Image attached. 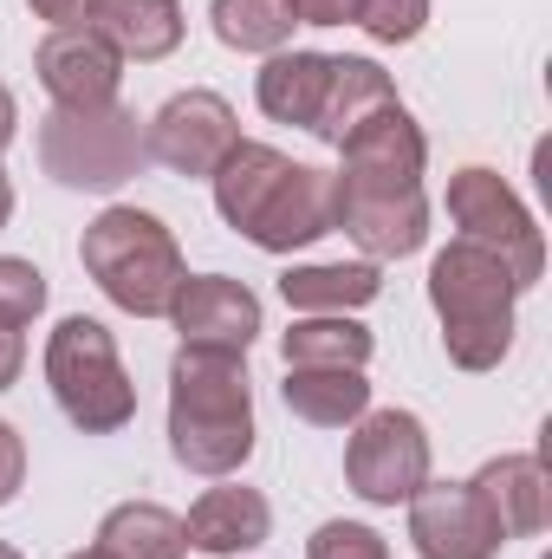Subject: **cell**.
I'll list each match as a JSON object with an SVG mask.
<instances>
[{"instance_id": "1", "label": "cell", "mask_w": 552, "mask_h": 559, "mask_svg": "<svg viewBox=\"0 0 552 559\" xmlns=\"http://www.w3.org/2000/svg\"><path fill=\"white\" fill-rule=\"evenodd\" d=\"M208 182H215V215L241 241H254L261 254L312 248V241H325L338 228V215H332V169L292 163L274 143L241 138Z\"/></svg>"}, {"instance_id": "2", "label": "cell", "mask_w": 552, "mask_h": 559, "mask_svg": "<svg viewBox=\"0 0 552 559\" xmlns=\"http://www.w3.org/2000/svg\"><path fill=\"white\" fill-rule=\"evenodd\" d=\"M254 378L235 352H189L169 358V455L189 475L228 481L254 455Z\"/></svg>"}, {"instance_id": "3", "label": "cell", "mask_w": 552, "mask_h": 559, "mask_svg": "<svg viewBox=\"0 0 552 559\" xmlns=\"http://www.w3.org/2000/svg\"><path fill=\"white\" fill-rule=\"evenodd\" d=\"M514 299L520 280L507 274V261L461 235L429 261V306L442 319V352L455 371H494L514 352Z\"/></svg>"}, {"instance_id": "4", "label": "cell", "mask_w": 552, "mask_h": 559, "mask_svg": "<svg viewBox=\"0 0 552 559\" xmlns=\"http://www.w3.org/2000/svg\"><path fill=\"white\" fill-rule=\"evenodd\" d=\"M79 261H85V274L98 280V293L118 312H131V319H163L169 299H176V286L189 280L169 222L149 215V209H131V202H111L85 228Z\"/></svg>"}, {"instance_id": "5", "label": "cell", "mask_w": 552, "mask_h": 559, "mask_svg": "<svg viewBox=\"0 0 552 559\" xmlns=\"http://www.w3.org/2000/svg\"><path fill=\"white\" fill-rule=\"evenodd\" d=\"M39 365H46V391H52L59 417L79 436H118L137 417V384L118 358V338L98 319H85V312L59 319Z\"/></svg>"}, {"instance_id": "6", "label": "cell", "mask_w": 552, "mask_h": 559, "mask_svg": "<svg viewBox=\"0 0 552 559\" xmlns=\"http://www.w3.org/2000/svg\"><path fill=\"white\" fill-rule=\"evenodd\" d=\"M39 169L59 189L111 195L149 169V131L131 105H92V111L52 105L39 118Z\"/></svg>"}, {"instance_id": "7", "label": "cell", "mask_w": 552, "mask_h": 559, "mask_svg": "<svg viewBox=\"0 0 552 559\" xmlns=\"http://www.w3.org/2000/svg\"><path fill=\"white\" fill-rule=\"evenodd\" d=\"M448 222L461 228V241L501 254L507 274L520 280V293L540 286V274H547V235H540V222L527 215V202L507 189L501 169H481V163L455 169V176H448Z\"/></svg>"}, {"instance_id": "8", "label": "cell", "mask_w": 552, "mask_h": 559, "mask_svg": "<svg viewBox=\"0 0 552 559\" xmlns=\"http://www.w3.org/2000/svg\"><path fill=\"white\" fill-rule=\"evenodd\" d=\"M345 481L371 508H397L429 481V429L416 411H364L345 442Z\"/></svg>"}, {"instance_id": "9", "label": "cell", "mask_w": 552, "mask_h": 559, "mask_svg": "<svg viewBox=\"0 0 552 559\" xmlns=\"http://www.w3.org/2000/svg\"><path fill=\"white\" fill-rule=\"evenodd\" d=\"M143 131H149V163H163V169H176L189 182H208L228 163V150L241 143V118H235V105L221 92L195 85V92H176Z\"/></svg>"}, {"instance_id": "10", "label": "cell", "mask_w": 552, "mask_h": 559, "mask_svg": "<svg viewBox=\"0 0 552 559\" xmlns=\"http://www.w3.org/2000/svg\"><path fill=\"white\" fill-rule=\"evenodd\" d=\"M404 508H410V547L422 559H494L507 547L475 481H422Z\"/></svg>"}, {"instance_id": "11", "label": "cell", "mask_w": 552, "mask_h": 559, "mask_svg": "<svg viewBox=\"0 0 552 559\" xmlns=\"http://www.w3.org/2000/svg\"><path fill=\"white\" fill-rule=\"evenodd\" d=\"M163 319L182 332L189 352H235V358H248V345L261 338V293L228 274H189L176 286Z\"/></svg>"}, {"instance_id": "12", "label": "cell", "mask_w": 552, "mask_h": 559, "mask_svg": "<svg viewBox=\"0 0 552 559\" xmlns=\"http://www.w3.org/2000/svg\"><path fill=\"white\" fill-rule=\"evenodd\" d=\"M338 189H422V169H429V143L404 105L364 118L351 138L338 143Z\"/></svg>"}, {"instance_id": "13", "label": "cell", "mask_w": 552, "mask_h": 559, "mask_svg": "<svg viewBox=\"0 0 552 559\" xmlns=\"http://www.w3.org/2000/svg\"><path fill=\"white\" fill-rule=\"evenodd\" d=\"M33 72L46 85L52 105L65 111H92V105H118V79H124V59L92 33V26H52L33 52Z\"/></svg>"}, {"instance_id": "14", "label": "cell", "mask_w": 552, "mask_h": 559, "mask_svg": "<svg viewBox=\"0 0 552 559\" xmlns=\"http://www.w3.org/2000/svg\"><path fill=\"white\" fill-rule=\"evenodd\" d=\"M332 215L364 248V261H404L429 241V195L422 189H338L332 182Z\"/></svg>"}, {"instance_id": "15", "label": "cell", "mask_w": 552, "mask_h": 559, "mask_svg": "<svg viewBox=\"0 0 552 559\" xmlns=\"http://www.w3.org/2000/svg\"><path fill=\"white\" fill-rule=\"evenodd\" d=\"M182 540H189L195 554H208V559L254 554V547H267V540H274V508H267V495H261V488L221 481V488H208V495L189 508Z\"/></svg>"}, {"instance_id": "16", "label": "cell", "mask_w": 552, "mask_h": 559, "mask_svg": "<svg viewBox=\"0 0 552 559\" xmlns=\"http://www.w3.org/2000/svg\"><path fill=\"white\" fill-rule=\"evenodd\" d=\"M475 488H481V501L494 508V521H501L507 540H533V534H547L552 481H547V462H540V455H494V462H481Z\"/></svg>"}, {"instance_id": "17", "label": "cell", "mask_w": 552, "mask_h": 559, "mask_svg": "<svg viewBox=\"0 0 552 559\" xmlns=\"http://www.w3.org/2000/svg\"><path fill=\"white\" fill-rule=\"evenodd\" d=\"M85 26L118 52V59H137L156 66L182 46V0H92Z\"/></svg>"}, {"instance_id": "18", "label": "cell", "mask_w": 552, "mask_h": 559, "mask_svg": "<svg viewBox=\"0 0 552 559\" xmlns=\"http://www.w3.org/2000/svg\"><path fill=\"white\" fill-rule=\"evenodd\" d=\"M391 105H404V98H397V85H391V72H384L377 59L332 52V85H325L319 118H312V138L338 150V143L351 138L364 118H377V111H391Z\"/></svg>"}, {"instance_id": "19", "label": "cell", "mask_w": 552, "mask_h": 559, "mask_svg": "<svg viewBox=\"0 0 552 559\" xmlns=\"http://www.w3.org/2000/svg\"><path fill=\"white\" fill-rule=\"evenodd\" d=\"M325 85H332V52H267V66L254 72V105L274 118V124H292V131H312L319 105H325Z\"/></svg>"}, {"instance_id": "20", "label": "cell", "mask_w": 552, "mask_h": 559, "mask_svg": "<svg viewBox=\"0 0 552 559\" xmlns=\"http://www.w3.org/2000/svg\"><path fill=\"white\" fill-rule=\"evenodd\" d=\"M286 411L312 429H351V423L371 411V384L364 371H338V365H286V384H279Z\"/></svg>"}, {"instance_id": "21", "label": "cell", "mask_w": 552, "mask_h": 559, "mask_svg": "<svg viewBox=\"0 0 552 559\" xmlns=\"http://www.w3.org/2000/svg\"><path fill=\"white\" fill-rule=\"evenodd\" d=\"M384 293L377 261H305L279 274V299L292 312H358Z\"/></svg>"}, {"instance_id": "22", "label": "cell", "mask_w": 552, "mask_h": 559, "mask_svg": "<svg viewBox=\"0 0 552 559\" xmlns=\"http://www.w3.org/2000/svg\"><path fill=\"white\" fill-rule=\"evenodd\" d=\"M377 352V338L351 319V312H299L279 332V358L286 365H338V371H364Z\"/></svg>"}, {"instance_id": "23", "label": "cell", "mask_w": 552, "mask_h": 559, "mask_svg": "<svg viewBox=\"0 0 552 559\" xmlns=\"http://www.w3.org/2000/svg\"><path fill=\"white\" fill-rule=\"evenodd\" d=\"M98 547L111 559H182V514H169L163 501H118L98 521Z\"/></svg>"}, {"instance_id": "24", "label": "cell", "mask_w": 552, "mask_h": 559, "mask_svg": "<svg viewBox=\"0 0 552 559\" xmlns=\"http://www.w3.org/2000/svg\"><path fill=\"white\" fill-rule=\"evenodd\" d=\"M208 26H215V39L228 46V52H254V59H267V52H286L292 46V7L286 0H215L208 7Z\"/></svg>"}, {"instance_id": "25", "label": "cell", "mask_w": 552, "mask_h": 559, "mask_svg": "<svg viewBox=\"0 0 552 559\" xmlns=\"http://www.w3.org/2000/svg\"><path fill=\"white\" fill-rule=\"evenodd\" d=\"M39 312H46V274L20 254H0V325L26 332Z\"/></svg>"}, {"instance_id": "26", "label": "cell", "mask_w": 552, "mask_h": 559, "mask_svg": "<svg viewBox=\"0 0 552 559\" xmlns=\"http://www.w3.org/2000/svg\"><path fill=\"white\" fill-rule=\"evenodd\" d=\"M358 26L377 46H410L429 26V0H358Z\"/></svg>"}, {"instance_id": "27", "label": "cell", "mask_w": 552, "mask_h": 559, "mask_svg": "<svg viewBox=\"0 0 552 559\" xmlns=\"http://www.w3.org/2000/svg\"><path fill=\"white\" fill-rule=\"evenodd\" d=\"M305 559H391V540L364 521H325V527H312Z\"/></svg>"}, {"instance_id": "28", "label": "cell", "mask_w": 552, "mask_h": 559, "mask_svg": "<svg viewBox=\"0 0 552 559\" xmlns=\"http://www.w3.org/2000/svg\"><path fill=\"white\" fill-rule=\"evenodd\" d=\"M20 481H26V442L13 423H0V508L20 495Z\"/></svg>"}, {"instance_id": "29", "label": "cell", "mask_w": 552, "mask_h": 559, "mask_svg": "<svg viewBox=\"0 0 552 559\" xmlns=\"http://www.w3.org/2000/svg\"><path fill=\"white\" fill-rule=\"evenodd\" d=\"M299 26H358V0H286Z\"/></svg>"}, {"instance_id": "30", "label": "cell", "mask_w": 552, "mask_h": 559, "mask_svg": "<svg viewBox=\"0 0 552 559\" xmlns=\"http://www.w3.org/2000/svg\"><path fill=\"white\" fill-rule=\"evenodd\" d=\"M20 371H26V338L0 325V391H13V384H20Z\"/></svg>"}, {"instance_id": "31", "label": "cell", "mask_w": 552, "mask_h": 559, "mask_svg": "<svg viewBox=\"0 0 552 559\" xmlns=\"http://www.w3.org/2000/svg\"><path fill=\"white\" fill-rule=\"evenodd\" d=\"M46 26H85V13H92V0H26Z\"/></svg>"}, {"instance_id": "32", "label": "cell", "mask_w": 552, "mask_h": 559, "mask_svg": "<svg viewBox=\"0 0 552 559\" xmlns=\"http://www.w3.org/2000/svg\"><path fill=\"white\" fill-rule=\"evenodd\" d=\"M13 124H20V105H13V92L0 85V150L13 143Z\"/></svg>"}, {"instance_id": "33", "label": "cell", "mask_w": 552, "mask_h": 559, "mask_svg": "<svg viewBox=\"0 0 552 559\" xmlns=\"http://www.w3.org/2000/svg\"><path fill=\"white\" fill-rule=\"evenodd\" d=\"M13 222V182H7V169H0V228Z\"/></svg>"}, {"instance_id": "34", "label": "cell", "mask_w": 552, "mask_h": 559, "mask_svg": "<svg viewBox=\"0 0 552 559\" xmlns=\"http://www.w3.org/2000/svg\"><path fill=\"white\" fill-rule=\"evenodd\" d=\"M65 559H111V554H105V547H98V540H92V547H85V554H65Z\"/></svg>"}, {"instance_id": "35", "label": "cell", "mask_w": 552, "mask_h": 559, "mask_svg": "<svg viewBox=\"0 0 552 559\" xmlns=\"http://www.w3.org/2000/svg\"><path fill=\"white\" fill-rule=\"evenodd\" d=\"M0 559H20V547H7V540H0Z\"/></svg>"}]
</instances>
